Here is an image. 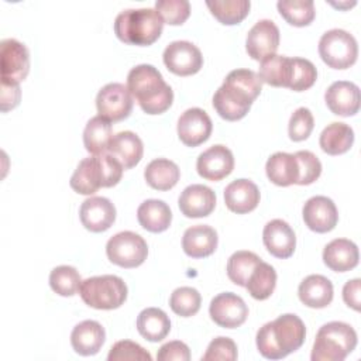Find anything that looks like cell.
Segmentation results:
<instances>
[{"mask_svg": "<svg viewBox=\"0 0 361 361\" xmlns=\"http://www.w3.org/2000/svg\"><path fill=\"white\" fill-rule=\"evenodd\" d=\"M306 337L305 323L292 313L265 323L257 331V348L268 360H281L299 350Z\"/></svg>", "mask_w": 361, "mask_h": 361, "instance_id": "2", "label": "cell"}, {"mask_svg": "<svg viewBox=\"0 0 361 361\" xmlns=\"http://www.w3.org/2000/svg\"><path fill=\"white\" fill-rule=\"evenodd\" d=\"M276 7L279 14L295 27L309 25L316 16L312 0H279Z\"/></svg>", "mask_w": 361, "mask_h": 361, "instance_id": "37", "label": "cell"}, {"mask_svg": "<svg viewBox=\"0 0 361 361\" xmlns=\"http://www.w3.org/2000/svg\"><path fill=\"white\" fill-rule=\"evenodd\" d=\"M212 130L213 123L203 109H188L178 118V137L188 147H197L207 141Z\"/></svg>", "mask_w": 361, "mask_h": 361, "instance_id": "15", "label": "cell"}, {"mask_svg": "<svg viewBox=\"0 0 361 361\" xmlns=\"http://www.w3.org/2000/svg\"><path fill=\"white\" fill-rule=\"evenodd\" d=\"M333 283L330 279L319 274L306 276L298 288L300 302L305 306L313 309L329 306L333 300Z\"/></svg>", "mask_w": 361, "mask_h": 361, "instance_id": "27", "label": "cell"}, {"mask_svg": "<svg viewBox=\"0 0 361 361\" xmlns=\"http://www.w3.org/2000/svg\"><path fill=\"white\" fill-rule=\"evenodd\" d=\"M127 89L147 114H161L173 102L171 86L164 80L161 72L149 63L137 65L128 72Z\"/></svg>", "mask_w": 361, "mask_h": 361, "instance_id": "3", "label": "cell"}, {"mask_svg": "<svg viewBox=\"0 0 361 361\" xmlns=\"http://www.w3.org/2000/svg\"><path fill=\"white\" fill-rule=\"evenodd\" d=\"M179 209L189 219L206 217L216 206V193L204 185L195 183L183 189L178 199Z\"/></svg>", "mask_w": 361, "mask_h": 361, "instance_id": "21", "label": "cell"}, {"mask_svg": "<svg viewBox=\"0 0 361 361\" xmlns=\"http://www.w3.org/2000/svg\"><path fill=\"white\" fill-rule=\"evenodd\" d=\"M123 165L110 154L92 155L79 162L69 183L79 195H93L100 188L116 186L123 176Z\"/></svg>", "mask_w": 361, "mask_h": 361, "instance_id": "4", "label": "cell"}, {"mask_svg": "<svg viewBox=\"0 0 361 361\" xmlns=\"http://www.w3.org/2000/svg\"><path fill=\"white\" fill-rule=\"evenodd\" d=\"M80 283L79 272L71 265L55 267L49 274V286L61 296H73L79 290Z\"/></svg>", "mask_w": 361, "mask_h": 361, "instance_id": "39", "label": "cell"}, {"mask_svg": "<svg viewBox=\"0 0 361 361\" xmlns=\"http://www.w3.org/2000/svg\"><path fill=\"white\" fill-rule=\"evenodd\" d=\"M279 47V28L272 20L257 21L247 34L245 49L247 54L255 59L262 61L274 55Z\"/></svg>", "mask_w": 361, "mask_h": 361, "instance_id": "14", "label": "cell"}, {"mask_svg": "<svg viewBox=\"0 0 361 361\" xmlns=\"http://www.w3.org/2000/svg\"><path fill=\"white\" fill-rule=\"evenodd\" d=\"M219 237L213 227L207 224H196L183 233L182 248L192 258H204L212 255L217 248Z\"/></svg>", "mask_w": 361, "mask_h": 361, "instance_id": "23", "label": "cell"}, {"mask_svg": "<svg viewBox=\"0 0 361 361\" xmlns=\"http://www.w3.org/2000/svg\"><path fill=\"white\" fill-rule=\"evenodd\" d=\"M319 55L333 69H347L357 61L358 45L350 32L341 28L326 31L319 41Z\"/></svg>", "mask_w": 361, "mask_h": 361, "instance_id": "8", "label": "cell"}, {"mask_svg": "<svg viewBox=\"0 0 361 361\" xmlns=\"http://www.w3.org/2000/svg\"><path fill=\"white\" fill-rule=\"evenodd\" d=\"M107 258L121 268L140 267L148 255L145 240L134 231H120L106 244Z\"/></svg>", "mask_w": 361, "mask_h": 361, "instance_id": "9", "label": "cell"}, {"mask_svg": "<svg viewBox=\"0 0 361 361\" xmlns=\"http://www.w3.org/2000/svg\"><path fill=\"white\" fill-rule=\"evenodd\" d=\"M292 73V58L283 55H269L261 61L259 79L275 87H288Z\"/></svg>", "mask_w": 361, "mask_h": 361, "instance_id": "34", "label": "cell"}, {"mask_svg": "<svg viewBox=\"0 0 361 361\" xmlns=\"http://www.w3.org/2000/svg\"><path fill=\"white\" fill-rule=\"evenodd\" d=\"M276 286V271L272 265L264 262L262 259L257 264L247 281L248 293L257 300L268 299Z\"/></svg>", "mask_w": 361, "mask_h": 361, "instance_id": "35", "label": "cell"}, {"mask_svg": "<svg viewBox=\"0 0 361 361\" xmlns=\"http://www.w3.org/2000/svg\"><path fill=\"white\" fill-rule=\"evenodd\" d=\"M165 66L178 76H190L200 71L203 56L200 49L189 41L171 42L162 55Z\"/></svg>", "mask_w": 361, "mask_h": 361, "instance_id": "12", "label": "cell"}, {"mask_svg": "<svg viewBox=\"0 0 361 361\" xmlns=\"http://www.w3.org/2000/svg\"><path fill=\"white\" fill-rule=\"evenodd\" d=\"M107 154L114 157L124 169L134 168L142 158L144 145L141 138L133 131H121L113 135Z\"/></svg>", "mask_w": 361, "mask_h": 361, "instance_id": "25", "label": "cell"}, {"mask_svg": "<svg viewBox=\"0 0 361 361\" xmlns=\"http://www.w3.org/2000/svg\"><path fill=\"white\" fill-rule=\"evenodd\" d=\"M224 203L237 214L252 212L259 203V189L248 179H235L224 189Z\"/></svg>", "mask_w": 361, "mask_h": 361, "instance_id": "22", "label": "cell"}, {"mask_svg": "<svg viewBox=\"0 0 361 361\" xmlns=\"http://www.w3.org/2000/svg\"><path fill=\"white\" fill-rule=\"evenodd\" d=\"M109 361H151V354L131 340H120L113 344L107 355Z\"/></svg>", "mask_w": 361, "mask_h": 361, "instance_id": "44", "label": "cell"}, {"mask_svg": "<svg viewBox=\"0 0 361 361\" xmlns=\"http://www.w3.org/2000/svg\"><path fill=\"white\" fill-rule=\"evenodd\" d=\"M202 303V296L197 289L192 286H180L176 288L169 298V306L173 313L180 317L195 316Z\"/></svg>", "mask_w": 361, "mask_h": 361, "instance_id": "40", "label": "cell"}, {"mask_svg": "<svg viewBox=\"0 0 361 361\" xmlns=\"http://www.w3.org/2000/svg\"><path fill=\"white\" fill-rule=\"evenodd\" d=\"M202 360L203 361H209V360L234 361L237 360V345L228 337H223V336L216 337L214 340L210 341Z\"/></svg>", "mask_w": 361, "mask_h": 361, "instance_id": "46", "label": "cell"}, {"mask_svg": "<svg viewBox=\"0 0 361 361\" xmlns=\"http://www.w3.org/2000/svg\"><path fill=\"white\" fill-rule=\"evenodd\" d=\"M164 24L155 8H128L116 17L114 34L124 44L147 47L161 37Z\"/></svg>", "mask_w": 361, "mask_h": 361, "instance_id": "5", "label": "cell"}, {"mask_svg": "<svg viewBox=\"0 0 361 361\" xmlns=\"http://www.w3.org/2000/svg\"><path fill=\"white\" fill-rule=\"evenodd\" d=\"M157 358L159 361H172V360L189 361L190 360V351H189V347L183 341L175 340V341L165 343L159 348V351L157 354Z\"/></svg>", "mask_w": 361, "mask_h": 361, "instance_id": "47", "label": "cell"}, {"mask_svg": "<svg viewBox=\"0 0 361 361\" xmlns=\"http://www.w3.org/2000/svg\"><path fill=\"white\" fill-rule=\"evenodd\" d=\"M106 340L103 326L96 320H83L71 333L72 348L80 355H94L100 351Z\"/></svg>", "mask_w": 361, "mask_h": 361, "instance_id": "24", "label": "cell"}, {"mask_svg": "<svg viewBox=\"0 0 361 361\" xmlns=\"http://www.w3.org/2000/svg\"><path fill=\"white\" fill-rule=\"evenodd\" d=\"M20 85L1 83V111L13 110L20 103Z\"/></svg>", "mask_w": 361, "mask_h": 361, "instance_id": "48", "label": "cell"}, {"mask_svg": "<svg viewBox=\"0 0 361 361\" xmlns=\"http://www.w3.org/2000/svg\"><path fill=\"white\" fill-rule=\"evenodd\" d=\"M358 247L347 238H336L323 250V262L334 272H347L358 264Z\"/></svg>", "mask_w": 361, "mask_h": 361, "instance_id": "26", "label": "cell"}, {"mask_svg": "<svg viewBox=\"0 0 361 361\" xmlns=\"http://www.w3.org/2000/svg\"><path fill=\"white\" fill-rule=\"evenodd\" d=\"M144 178L152 189L169 190L178 183L180 171L173 161L166 158H157L145 166Z\"/></svg>", "mask_w": 361, "mask_h": 361, "instance_id": "32", "label": "cell"}, {"mask_svg": "<svg viewBox=\"0 0 361 361\" xmlns=\"http://www.w3.org/2000/svg\"><path fill=\"white\" fill-rule=\"evenodd\" d=\"M212 320L224 329L240 327L248 316V307L243 298L233 292H223L214 296L209 306Z\"/></svg>", "mask_w": 361, "mask_h": 361, "instance_id": "13", "label": "cell"}, {"mask_svg": "<svg viewBox=\"0 0 361 361\" xmlns=\"http://www.w3.org/2000/svg\"><path fill=\"white\" fill-rule=\"evenodd\" d=\"M317 79V71L313 62L305 58H292V73L288 89L302 92L313 86Z\"/></svg>", "mask_w": 361, "mask_h": 361, "instance_id": "41", "label": "cell"}, {"mask_svg": "<svg viewBox=\"0 0 361 361\" xmlns=\"http://www.w3.org/2000/svg\"><path fill=\"white\" fill-rule=\"evenodd\" d=\"M305 224L314 233L331 231L338 221V212L334 202L327 196L310 197L302 209Z\"/></svg>", "mask_w": 361, "mask_h": 361, "instance_id": "17", "label": "cell"}, {"mask_svg": "<svg viewBox=\"0 0 361 361\" xmlns=\"http://www.w3.org/2000/svg\"><path fill=\"white\" fill-rule=\"evenodd\" d=\"M354 142V131L345 123H330L320 134V148L329 155H340L347 152Z\"/></svg>", "mask_w": 361, "mask_h": 361, "instance_id": "33", "label": "cell"}, {"mask_svg": "<svg viewBox=\"0 0 361 361\" xmlns=\"http://www.w3.org/2000/svg\"><path fill=\"white\" fill-rule=\"evenodd\" d=\"M261 261V258L251 251H235L227 261V276L228 279L238 285L244 286L247 285V281L257 267V264Z\"/></svg>", "mask_w": 361, "mask_h": 361, "instance_id": "38", "label": "cell"}, {"mask_svg": "<svg viewBox=\"0 0 361 361\" xmlns=\"http://www.w3.org/2000/svg\"><path fill=\"white\" fill-rule=\"evenodd\" d=\"M360 285H361V281L358 278L355 279H351L348 282H345L344 288H343V299L345 302L347 306L353 307L354 310H360Z\"/></svg>", "mask_w": 361, "mask_h": 361, "instance_id": "49", "label": "cell"}, {"mask_svg": "<svg viewBox=\"0 0 361 361\" xmlns=\"http://www.w3.org/2000/svg\"><path fill=\"white\" fill-rule=\"evenodd\" d=\"M262 90V80L251 69L231 71L213 96V107L227 121L245 117Z\"/></svg>", "mask_w": 361, "mask_h": 361, "instance_id": "1", "label": "cell"}, {"mask_svg": "<svg viewBox=\"0 0 361 361\" xmlns=\"http://www.w3.org/2000/svg\"><path fill=\"white\" fill-rule=\"evenodd\" d=\"M137 330L145 340L158 343L168 336L171 320L162 309L147 307L141 310L137 317Z\"/></svg>", "mask_w": 361, "mask_h": 361, "instance_id": "29", "label": "cell"}, {"mask_svg": "<svg viewBox=\"0 0 361 361\" xmlns=\"http://www.w3.org/2000/svg\"><path fill=\"white\" fill-rule=\"evenodd\" d=\"M262 241L268 252L281 259L289 258L296 248L295 231L281 219H274L265 224Z\"/></svg>", "mask_w": 361, "mask_h": 361, "instance_id": "20", "label": "cell"}, {"mask_svg": "<svg viewBox=\"0 0 361 361\" xmlns=\"http://www.w3.org/2000/svg\"><path fill=\"white\" fill-rule=\"evenodd\" d=\"M133 96L123 83H107L96 96V109L99 116L116 123L127 118L133 110Z\"/></svg>", "mask_w": 361, "mask_h": 361, "instance_id": "11", "label": "cell"}, {"mask_svg": "<svg viewBox=\"0 0 361 361\" xmlns=\"http://www.w3.org/2000/svg\"><path fill=\"white\" fill-rule=\"evenodd\" d=\"M324 100L333 114L354 116L360 110V87L348 80H337L326 90Z\"/></svg>", "mask_w": 361, "mask_h": 361, "instance_id": "19", "label": "cell"}, {"mask_svg": "<svg viewBox=\"0 0 361 361\" xmlns=\"http://www.w3.org/2000/svg\"><path fill=\"white\" fill-rule=\"evenodd\" d=\"M268 179L278 186H289L296 183L299 176L298 161L293 154L275 152L265 165Z\"/></svg>", "mask_w": 361, "mask_h": 361, "instance_id": "30", "label": "cell"}, {"mask_svg": "<svg viewBox=\"0 0 361 361\" xmlns=\"http://www.w3.org/2000/svg\"><path fill=\"white\" fill-rule=\"evenodd\" d=\"M210 13L224 25L241 23L250 13V0H214L206 1Z\"/></svg>", "mask_w": 361, "mask_h": 361, "instance_id": "36", "label": "cell"}, {"mask_svg": "<svg viewBox=\"0 0 361 361\" xmlns=\"http://www.w3.org/2000/svg\"><path fill=\"white\" fill-rule=\"evenodd\" d=\"M314 127V118L312 111L307 107L296 109L288 124V134L292 141H303L306 140Z\"/></svg>", "mask_w": 361, "mask_h": 361, "instance_id": "45", "label": "cell"}, {"mask_svg": "<svg viewBox=\"0 0 361 361\" xmlns=\"http://www.w3.org/2000/svg\"><path fill=\"white\" fill-rule=\"evenodd\" d=\"M30 72V52L27 47L7 38L0 44V79L6 85H20Z\"/></svg>", "mask_w": 361, "mask_h": 361, "instance_id": "10", "label": "cell"}, {"mask_svg": "<svg viewBox=\"0 0 361 361\" xmlns=\"http://www.w3.org/2000/svg\"><path fill=\"white\" fill-rule=\"evenodd\" d=\"M137 219L147 231L162 233L171 226L172 212L164 200L148 199L138 206Z\"/></svg>", "mask_w": 361, "mask_h": 361, "instance_id": "28", "label": "cell"}, {"mask_svg": "<svg viewBox=\"0 0 361 361\" xmlns=\"http://www.w3.org/2000/svg\"><path fill=\"white\" fill-rule=\"evenodd\" d=\"M79 217L86 230L102 233L113 226L116 220V207L107 197L92 196L80 204Z\"/></svg>", "mask_w": 361, "mask_h": 361, "instance_id": "18", "label": "cell"}, {"mask_svg": "<svg viewBox=\"0 0 361 361\" xmlns=\"http://www.w3.org/2000/svg\"><path fill=\"white\" fill-rule=\"evenodd\" d=\"M113 138L111 121L102 116L92 117L83 130V144L87 152L92 155L106 154Z\"/></svg>", "mask_w": 361, "mask_h": 361, "instance_id": "31", "label": "cell"}, {"mask_svg": "<svg viewBox=\"0 0 361 361\" xmlns=\"http://www.w3.org/2000/svg\"><path fill=\"white\" fill-rule=\"evenodd\" d=\"M155 10L159 13L164 23L180 25L190 14V3L188 0H157Z\"/></svg>", "mask_w": 361, "mask_h": 361, "instance_id": "42", "label": "cell"}, {"mask_svg": "<svg viewBox=\"0 0 361 361\" xmlns=\"http://www.w3.org/2000/svg\"><path fill=\"white\" fill-rule=\"evenodd\" d=\"M127 285L116 275L92 276L82 281L79 295L82 300L99 310H111L120 307L127 299Z\"/></svg>", "mask_w": 361, "mask_h": 361, "instance_id": "7", "label": "cell"}, {"mask_svg": "<svg viewBox=\"0 0 361 361\" xmlns=\"http://www.w3.org/2000/svg\"><path fill=\"white\" fill-rule=\"evenodd\" d=\"M196 169L203 179L212 182L221 180L234 169L233 152L226 145H213L197 157Z\"/></svg>", "mask_w": 361, "mask_h": 361, "instance_id": "16", "label": "cell"}, {"mask_svg": "<svg viewBox=\"0 0 361 361\" xmlns=\"http://www.w3.org/2000/svg\"><path fill=\"white\" fill-rule=\"evenodd\" d=\"M357 345L355 330L344 322L323 324L314 338L312 361H343Z\"/></svg>", "mask_w": 361, "mask_h": 361, "instance_id": "6", "label": "cell"}, {"mask_svg": "<svg viewBox=\"0 0 361 361\" xmlns=\"http://www.w3.org/2000/svg\"><path fill=\"white\" fill-rule=\"evenodd\" d=\"M298 161L299 168V176L296 180V185H310L316 179H319L322 173V162L312 151H298L293 154Z\"/></svg>", "mask_w": 361, "mask_h": 361, "instance_id": "43", "label": "cell"}]
</instances>
